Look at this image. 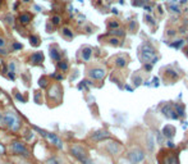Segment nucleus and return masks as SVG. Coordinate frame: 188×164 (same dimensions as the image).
Here are the masks:
<instances>
[{
    "label": "nucleus",
    "mask_w": 188,
    "mask_h": 164,
    "mask_svg": "<svg viewBox=\"0 0 188 164\" xmlns=\"http://www.w3.org/2000/svg\"><path fill=\"white\" fill-rule=\"evenodd\" d=\"M3 120L7 126L12 129V131H18L19 126H21V120L13 112H8L3 115Z\"/></svg>",
    "instance_id": "nucleus-1"
},
{
    "label": "nucleus",
    "mask_w": 188,
    "mask_h": 164,
    "mask_svg": "<svg viewBox=\"0 0 188 164\" xmlns=\"http://www.w3.org/2000/svg\"><path fill=\"white\" fill-rule=\"evenodd\" d=\"M70 153H72V155L78 159V160H79L82 164H92V163H91V160L88 159L87 154H86V151H85L82 147H79V146H73V147L70 149Z\"/></svg>",
    "instance_id": "nucleus-2"
},
{
    "label": "nucleus",
    "mask_w": 188,
    "mask_h": 164,
    "mask_svg": "<svg viewBox=\"0 0 188 164\" xmlns=\"http://www.w3.org/2000/svg\"><path fill=\"white\" fill-rule=\"evenodd\" d=\"M36 129H37V131L40 132L50 144H52V145L56 146L58 149H63V142H61V140L56 135L50 133V132H46V131H44V129H40V128H36Z\"/></svg>",
    "instance_id": "nucleus-3"
},
{
    "label": "nucleus",
    "mask_w": 188,
    "mask_h": 164,
    "mask_svg": "<svg viewBox=\"0 0 188 164\" xmlns=\"http://www.w3.org/2000/svg\"><path fill=\"white\" fill-rule=\"evenodd\" d=\"M12 150H13L14 154H17V155H21V156H25V158L30 156V153H28L27 147L25 146V144H22L19 141H13L12 142Z\"/></svg>",
    "instance_id": "nucleus-4"
},
{
    "label": "nucleus",
    "mask_w": 188,
    "mask_h": 164,
    "mask_svg": "<svg viewBox=\"0 0 188 164\" xmlns=\"http://www.w3.org/2000/svg\"><path fill=\"white\" fill-rule=\"evenodd\" d=\"M128 159L131 160L133 164H137V163H141L143 159H145V154L142 150H139V149H136V150H133L128 154Z\"/></svg>",
    "instance_id": "nucleus-5"
},
{
    "label": "nucleus",
    "mask_w": 188,
    "mask_h": 164,
    "mask_svg": "<svg viewBox=\"0 0 188 164\" xmlns=\"http://www.w3.org/2000/svg\"><path fill=\"white\" fill-rule=\"evenodd\" d=\"M42 60H44V55H42L41 53H35V54L31 56V62L35 64H40Z\"/></svg>",
    "instance_id": "nucleus-6"
},
{
    "label": "nucleus",
    "mask_w": 188,
    "mask_h": 164,
    "mask_svg": "<svg viewBox=\"0 0 188 164\" xmlns=\"http://www.w3.org/2000/svg\"><path fill=\"white\" fill-rule=\"evenodd\" d=\"M164 164H178V159H177L175 155H169V156L165 158Z\"/></svg>",
    "instance_id": "nucleus-7"
},
{
    "label": "nucleus",
    "mask_w": 188,
    "mask_h": 164,
    "mask_svg": "<svg viewBox=\"0 0 188 164\" xmlns=\"http://www.w3.org/2000/svg\"><path fill=\"white\" fill-rule=\"evenodd\" d=\"M108 136H109V135H108L106 132H96L92 137H94L95 140H103V138H106Z\"/></svg>",
    "instance_id": "nucleus-8"
},
{
    "label": "nucleus",
    "mask_w": 188,
    "mask_h": 164,
    "mask_svg": "<svg viewBox=\"0 0 188 164\" xmlns=\"http://www.w3.org/2000/svg\"><path fill=\"white\" fill-rule=\"evenodd\" d=\"M91 76H92L94 78H101V77L104 76V72H103V71H97V69H96V71H92V72H91Z\"/></svg>",
    "instance_id": "nucleus-9"
},
{
    "label": "nucleus",
    "mask_w": 188,
    "mask_h": 164,
    "mask_svg": "<svg viewBox=\"0 0 188 164\" xmlns=\"http://www.w3.org/2000/svg\"><path fill=\"white\" fill-rule=\"evenodd\" d=\"M19 19H21L22 23H28L31 21V16H30V14H22V16L19 17Z\"/></svg>",
    "instance_id": "nucleus-10"
},
{
    "label": "nucleus",
    "mask_w": 188,
    "mask_h": 164,
    "mask_svg": "<svg viewBox=\"0 0 188 164\" xmlns=\"http://www.w3.org/2000/svg\"><path fill=\"white\" fill-rule=\"evenodd\" d=\"M45 164H60L59 162H58V159L56 158H54V156H50L47 160L45 162Z\"/></svg>",
    "instance_id": "nucleus-11"
},
{
    "label": "nucleus",
    "mask_w": 188,
    "mask_h": 164,
    "mask_svg": "<svg viewBox=\"0 0 188 164\" xmlns=\"http://www.w3.org/2000/svg\"><path fill=\"white\" fill-rule=\"evenodd\" d=\"M50 56L52 58V59H55V60H59V54H58L55 50H51L50 51Z\"/></svg>",
    "instance_id": "nucleus-12"
},
{
    "label": "nucleus",
    "mask_w": 188,
    "mask_h": 164,
    "mask_svg": "<svg viewBox=\"0 0 188 164\" xmlns=\"http://www.w3.org/2000/svg\"><path fill=\"white\" fill-rule=\"evenodd\" d=\"M58 67H59L60 69L65 71L67 68H68V64H67V63H64V62H59V64H58Z\"/></svg>",
    "instance_id": "nucleus-13"
},
{
    "label": "nucleus",
    "mask_w": 188,
    "mask_h": 164,
    "mask_svg": "<svg viewBox=\"0 0 188 164\" xmlns=\"http://www.w3.org/2000/svg\"><path fill=\"white\" fill-rule=\"evenodd\" d=\"M31 44H33V45H38V38L37 37H35V36H31Z\"/></svg>",
    "instance_id": "nucleus-14"
},
{
    "label": "nucleus",
    "mask_w": 188,
    "mask_h": 164,
    "mask_svg": "<svg viewBox=\"0 0 188 164\" xmlns=\"http://www.w3.org/2000/svg\"><path fill=\"white\" fill-rule=\"evenodd\" d=\"M52 23H54V25H59V22H60V18L58 17V16H55V17H52Z\"/></svg>",
    "instance_id": "nucleus-15"
},
{
    "label": "nucleus",
    "mask_w": 188,
    "mask_h": 164,
    "mask_svg": "<svg viewBox=\"0 0 188 164\" xmlns=\"http://www.w3.org/2000/svg\"><path fill=\"white\" fill-rule=\"evenodd\" d=\"M14 69H16V64L10 63V64H9V71H10V73H12V72H14Z\"/></svg>",
    "instance_id": "nucleus-16"
},
{
    "label": "nucleus",
    "mask_w": 188,
    "mask_h": 164,
    "mask_svg": "<svg viewBox=\"0 0 188 164\" xmlns=\"http://www.w3.org/2000/svg\"><path fill=\"white\" fill-rule=\"evenodd\" d=\"M64 33H65V35H67V36H69V37L72 36V33H70V31L68 30V28H65V30H64Z\"/></svg>",
    "instance_id": "nucleus-17"
},
{
    "label": "nucleus",
    "mask_w": 188,
    "mask_h": 164,
    "mask_svg": "<svg viewBox=\"0 0 188 164\" xmlns=\"http://www.w3.org/2000/svg\"><path fill=\"white\" fill-rule=\"evenodd\" d=\"M45 85H46V81L45 80H41L40 81V86H45Z\"/></svg>",
    "instance_id": "nucleus-18"
},
{
    "label": "nucleus",
    "mask_w": 188,
    "mask_h": 164,
    "mask_svg": "<svg viewBox=\"0 0 188 164\" xmlns=\"http://www.w3.org/2000/svg\"><path fill=\"white\" fill-rule=\"evenodd\" d=\"M22 45H19V44H14V49H21Z\"/></svg>",
    "instance_id": "nucleus-19"
},
{
    "label": "nucleus",
    "mask_w": 188,
    "mask_h": 164,
    "mask_svg": "<svg viewBox=\"0 0 188 164\" xmlns=\"http://www.w3.org/2000/svg\"><path fill=\"white\" fill-rule=\"evenodd\" d=\"M4 45H5V41L3 38H0V46H4Z\"/></svg>",
    "instance_id": "nucleus-20"
},
{
    "label": "nucleus",
    "mask_w": 188,
    "mask_h": 164,
    "mask_svg": "<svg viewBox=\"0 0 188 164\" xmlns=\"http://www.w3.org/2000/svg\"><path fill=\"white\" fill-rule=\"evenodd\" d=\"M0 153L4 154V146H3V145H0Z\"/></svg>",
    "instance_id": "nucleus-21"
},
{
    "label": "nucleus",
    "mask_w": 188,
    "mask_h": 164,
    "mask_svg": "<svg viewBox=\"0 0 188 164\" xmlns=\"http://www.w3.org/2000/svg\"><path fill=\"white\" fill-rule=\"evenodd\" d=\"M17 99H18V100H21V101L23 100V99H22V96H21V95H19V94H17Z\"/></svg>",
    "instance_id": "nucleus-22"
},
{
    "label": "nucleus",
    "mask_w": 188,
    "mask_h": 164,
    "mask_svg": "<svg viewBox=\"0 0 188 164\" xmlns=\"http://www.w3.org/2000/svg\"><path fill=\"white\" fill-rule=\"evenodd\" d=\"M9 77H10L12 80H14V74H13V73H9Z\"/></svg>",
    "instance_id": "nucleus-23"
},
{
    "label": "nucleus",
    "mask_w": 188,
    "mask_h": 164,
    "mask_svg": "<svg viewBox=\"0 0 188 164\" xmlns=\"http://www.w3.org/2000/svg\"><path fill=\"white\" fill-rule=\"evenodd\" d=\"M1 120H3V114L0 113V122H1Z\"/></svg>",
    "instance_id": "nucleus-24"
},
{
    "label": "nucleus",
    "mask_w": 188,
    "mask_h": 164,
    "mask_svg": "<svg viewBox=\"0 0 188 164\" xmlns=\"http://www.w3.org/2000/svg\"><path fill=\"white\" fill-rule=\"evenodd\" d=\"M23 2H25V3H28V2H30V0H23Z\"/></svg>",
    "instance_id": "nucleus-25"
}]
</instances>
